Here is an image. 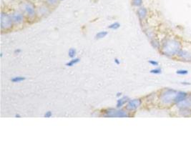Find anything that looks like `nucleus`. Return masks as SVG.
I'll return each mask as SVG.
<instances>
[{
	"label": "nucleus",
	"instance_id": "27",
	"mask_svg": "<svg viewBox=\"0 0 191 143\" xmlns=\"http://www.w3.org/2000/svg\"><path fill=\"white\" fill-rule=\"evenodd\" d=\"M182 84H188V85L190 84V83H187V82H182Z\"/></svg>",
	"mask_w": 191,
	"mask_h": 143
},
{
	"label": "nucleus",
	"instance_id": "29",
	"mask_svg": "<svg viewBox=\"0 0 191 143\" xmlns=\"http://www.w3.org/2000/svg\"><path fill=\"white\" fill-rule=\"evenodd\" d=\"M59 1H63V0H59Z\"/></svg>",
	"mask_w": 191,
	"mask_h": 143
},
{
	"label": "nucleus",
	"instance_id": "23",
	"mask_svg": "<svg viewBox=\"0 0 191 143\" xmlns=\"http://www.w3.org/2000/svg\"><path fill=\"white\" fill-rule=\"evenodd\" d=\"M148 62H149L150 64L153 66H158V64H159V63L157 62V61H155V60H149L148 61Z\"/></svg>",
	"mask_w": 191,
	"mask_h": 143
},
{
	"label": "nucleus",
	"instance_id": "13",
	"mask_svg": "<svg viewBox=\"0 0 191 143\" xmlns=\"http://www.w3.org/2000/svg\"><path fill=\"white\" fill-rule=\"evenodd\" d=\"M107 35H108V32L106 31L99 32L98 33H97L96 35H95V38L98 39V40H100V39L105 38Z\"/></svg>",
	"mask_w": 191,
	"mask_h": 143
},
{
	"label": "nucleus",
	"instance_id": "8",
	"mask_svg": "<svg viewBox=\"0 0 191 143\" xmlns=\"http://www.w3.org/2000/svg\"><path fill=\"white\" fill-rule=\"evenodd\" d=\"M179 57H180L182 59L185 61H189L191 59V54L187 51L180 50L178 53Z\"/></svg>",
	"mask_w": 191,
	"mask_h": 143
},
{
	"label": "nucleus",
	"instance_id": "14",
	"mask_svg": "<svg viewBox=\"0 0 191 143\" xmlns=\"http://www.w3.org/2000/svg\"><path fill=\"white\" fill-rule=\"evenodd\" d=\"M25 79H26V78H25V77L17 76V77H13L12 79H11V81L14 83H20V82H22L25 81Z\"/></svg>",
	"mask_w": 191,
	"mask_h": 143
},
{
	"label": "nucleus",
	"instance_id": "10",
	"mask_svg": "<svg viewBox=\"0 0 191 143\" xmlns=\"http://www.w3.org/2000/svg\"><path fill=\"white\" fill-rule=\"evenodd\" d=\"M137 16L140 20H143L145 19L148 14V11H147L146 8L140 7L137 10Z\"/></svg>",
	"mask_w": 191,
	"mask_h": 143
},
{
	"label": "nucleus",
	"instance_id": "17",
	"mask_svg": "<svg viewBox=\"0 0 191 143\" xmlns=\"http://www.w3.org/2000/svg\"><path fill=\"white\" fill-rule=\"evenodd\" d=\"M120 27V24L119 22H114L108 26V28L110 30H117Z\"/></svg>",
	"mask_w": 191,
	"mask_h": 143
},
{
	"label": "nucleus",
	"instance_id": "26",
	"mask_svg": "<svg viewBox=\"0 0 191 143\" xmlns=\"http://www.w3.org/2000/svg\"><path fill=\"white\" fill-rule=\"evenodd\" d=\"M116 96H117V98H120V97L122 96V92H117V95H116Z\"/></svg>",
	"mask_w": 191,
	"mask_h": 143
},
{
	"label": "nucleus",
	"instance_id": "5",
	"mask_svg": "<svg viewBox=\"0 0 191 143\" xmlns=\"http://www.w3.org/2000/svg\"><path fill=\"white\" fill-rule=\"evenodd\" d=\"M22 9L29 18H33L35 17L36 10L35 6L31 2L27 1V2L23 3L22 4Z\"/></svg>",
	"mask_w": 191,
	"mask_h": 143
},
{
	"label": "nucleus",
	"instance_id": "19",
	"mask_svg": "<svg viewBox=\"0 0 191 143\" xmlns=\"http://www.w3.org/2000/svg\"><path fill=\"white\" fill-rule=\"evenodd\" d=\"M58 1H59V0H45L46 2L49 5H50V6H54V5H56L57 4Z\"/></svg>",
	"mask_w": 191,
	"mask_h": 143
},
{
	"label": "nucleus",
	"instance_id": "2",
	"mask_svg": "<svg viewBox=\"0 0 191 143\" xmlns=\"http://www.w3.org/2000/svg\"><path fill=\"white\" fill-rule=\"evenodd\" d=\"M180 92L175 91L173 90H166L163 91L160 95V99L162 103L164 105H170L173 103H176L177 98Z\"/></svg>",
	"mask_w": 191,
	"mask_h": 143
},
{
	"label": "nucleus",
	"instance_id": "3",
	"mask_svg": "<svg viewBox=\"0 0 191 143\" xmlns=\"http://www.w3.org/2000/svg\"><path fill=\"white\" fill-rule=\"evenodd\" d=\"M102 116L105 117H129L130 115L126 110L121 108H110L104 111Z\"/></svg>",
	"mask_w": 191,
	"mask_h": 143
},
{
	"label": "nucleus",
	"instance_id": "16",
	"mask_svg": "<svg viewBox=\"0 0 191 143\" xmlns=\"http://www.w3.org/2000/svg\"><path fill=\"white\" fill-rule=\"evenodd\" d=\"M76 54H77V51L75 48H70L69 49V50L68 51V56H69V57H70L72 59L75 58Z\"/></svg>",
	"mask_w": 191,
	"mask_h": 143
},
{
	"label": "nucleus",
	"instance_id": "22",
	"mask_svg": "<svg viewBox=\"0 0 191 143\" xmlns=\"http://www.w3.org/2000/svg\"><path fill=\"white\" fill-rule=\"evenodd\" d=\"M52 116V112L51 111L46 112L45 115H44V117H46V118H49V117H51Z\"/></svg>",
	"mask_w": 191,
	"mask_h": 143
},
{
	"label": "nucleus",
	"instance_id": "21",
	"mask_svg": "<svg viewBox=\"0 0 191 143\" xmlns=\"http://www.w3.org/2000/svg\"><path fill=\"white\" fill-rule=\"evenodd\" d=\"M176 73L178 74H182V75H185V74H187L188 73V71L186 70V69H179L176 72Z\"/></svg>",
	"mask_w": 191,
	"mask_h": 143
},
{
	"label": "nucleus",
	"instance_id": "11",
	"mask_svg": "<svg viewBox=\"0 0 191 143\" xmlns=\"http://www.w3.org/2000/svg\"><path fill=\"white\" fill-rule=\"evenodd\" d=\"M178 106L180 108H189L191 106V99L188 100V99L185 98V100H182L180 103H178Z\"/></svg>",
	"mask_w": 191,
	"mask_h": 143
},
{
	"label": "nucleus",
	"instance_id": "7",
	"mask_svg": "<svg viewBox=\"0 0 191 143\" xmlns=\"http://www.w3.org/2000/svg\"><path fill=\"white\" fill-rule=\"evenodd\" d=\"M9 15L13 23L15 25H21L24 22V15L20 12H14Z\"/></svg>",
	"mask_w": 191,
	"mask_h": 143
},
{
	"label": "nucleus",
	"instance_id": "1",
	"mask_svg": "<svg viewBox=\"0 0 191 143\" xmlns=\"http://www.w3.org/2000/svg\"><path fill=\"white\" fill-rule=\"evenodd\" d=\"M181 50V45L175 40H166L162 46V52L166 56H174Z\"/></svg>",
	"mask_w": 191,
	"mask_h": 143
},
{
	"label": "nucleus",
	"instance_id": "20",
	"mask_svg": "<svg viewBox=\"0 0 191 143\" xmlns=\"http://www.w3.org/2000/svg\"><path fill=\"white\" fill-rule=\"evenodd\" d=\"M162 72V69L160 68H156V69H153L150 70V73L152 74H160Z\"/></svg>",
	"mask_w": 191,
	"mask_h": 143
},
{
	"label": "nucleus",
	"instance_id": "28",
	"mask_svg": "<svg viewBox=\"0 0 191 143\" xmlns=\"http://www.w3.org/2000/svg\"><path fill=\"white\" fill-rule=\"evenodd\" d=\"M15 117H20V115H15Z\"/></svg>",
	"mask_w": 191,
	"mask_h": 143
},
{
	"label": "nucleus",
	"instance_id": "15",
	"mask_svg": "<svg viewBox=\"0 0 191 143\" xmlns=\"http://www.w3.org/2000/svg\"><path fill=\"white\" fill-rule=\"evenodd\" d=\"M39 12H40V14L42 15H46L47 14L49 13L48 8L46 7L45 6H42L39 8Z\"/></svg>",
	"mask_w": 191,
	"mask_h": 143
},
{
	"label": "nucleus",
	"instance_id": "18",
	"mask_svg": "<svg viewBox=\"0 0 191 143\" xmlns=\"http://www.w3.org/2000/svg\"><path fill=\"white\" fill-rule=\"evenodd\" d=\"M143 1V0H132V4L135 6H142Z\"/></svg>",
	"mask_w": 191,
	"mask_h": 143
},
{
	"label": "nucleus",
	"instance_id": "6",
	"mask_svg": "<svg viewBox=\"0 0 191 143\" xmlns=\"http://www.w3.org/2000/svg\"><path fill=\"white\" fill-rule=\"evenodd\" d=\"M141 104H142V101H141L140 99L130 100L125 106L126 110L130 112L135 111V110H136L137 108H139L140 107Z\"/></svg>",
	"mask_w": 191,
	"mask_h": 143
},
{
	"label": "nucleus",
	"instance_id": "4",
	"mask_svg": "<svg viewBox=\"0 0 191 143\" xmlns=\"http://www.w3.org/2000/svg\"><path fill=\"white\" fill-rule=\"evenodd\" d=\"M13 25V22L12 20L10 15L2 12L1 14V30H9Z\"/></svg>",
	"mask_w": 191,
	"mask_h": 143
},
{
	"label": "nucleus",
	"instance_id": "24",
	"mask_svg": "<svg viewBox=\"0 0 191 143\" xmlns=\"http://www.w3.org/2000/svg\"><path fill=\"white\" fill-rule=\"evenodd\" d=\"M115 63L116 64H117V65H119V64H120V59H117V58H115Z\"/></svg>",
	"mask_w": 191,
	"mask_h": 143
},
{
	"label": "nucleus",
	"instance_id": "25",
	"mask_svg": "<svg viewBox=\"0 0 191 143\" xmlns=\"http://www.w3.org/2000/svg\"><path fill=\"white\" fill-rule=\"evenodd\" d=\"M20 52H21V49H16V50L14 51V53L15 54H19L20 53Z\"/></svg>",
	"mask_w": 191,
	"mask_h": 143
},
{
	"label": "nucleus",
	"instance_id": "9",
	"mask_svg": "<svg viewBox=\"0 0 191 143\" xmlns=\"http://www.w3.org/2000/svg\"><path fill=\"white\" fill-rule=\"evenodd\" d=\"M130 100V99L128 98V97L127 96H124L122 98H119L117 101V104H116V107L117 108H122V107L124 106V104L127 103Z\"/></svg>",
	"mask_w": 191,
	"mask_h": 143
},
{
	"label": "nucleus",
	"instance_id": "12",
	"mask_svg": "<svg viewBox=\"0 0 191 143\" xmlns=\"http://www.w3.org/2000/svg\"><path fill=\"white\" fill-rule=\"evenodd\" d=\"M80 61V59L75 58H75H72L70 61H69V62L66 63V66H67V67H73V66H75V64H77Z\"/></svg>",
	"mask_w": 191,
	"mask_h": 143
}]
</instances>
